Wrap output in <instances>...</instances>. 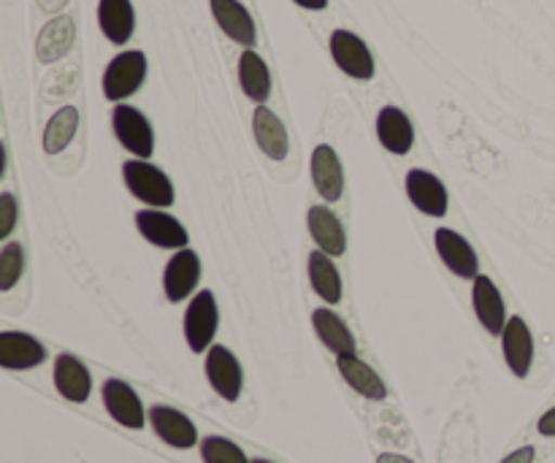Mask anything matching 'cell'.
Returning a JSON list of instances; mask_svg holds the SVG:
<instances>
[{"label": "cell", "mask_w": 555, "mask_h": 463, "mask_svg": "<svg viewBox=\"0 0 555 463\" xmlns=\"http://www.w3.org/2000/svg\"><path fill=\"white\" fill-rule=\"evenodd\" d=\"M43 361H47V350L30 334H20V331L0 334V369L25 372V369L41 366Z\"/></svg>", "instance_id": "obj_15"}, {"label": "cell", "mask_w": 555, "mask_h": 463, "mask_svg": "<svg viewBox=\"0 0 555 463\" xmlns=\"http://www.w3.org/2000/svg\"><path fill=\"white\" fill-rule=\"evenodd\" d=\"M249 463H271V461H263V459H255V461H249Z\"/></svg>", "instance_id": "obj_38"}, {"label": "cell", "mask_w": 555, "mask_h": 463, "mask_svg": "<svg viewBox=\"0 0 555 463\" xmlns=\"http://www.w3.org/2000/svg\"><path fill=\"white\" fill-rule=\"evenodd\" d=\"M122 182L130 190L135 201L146 204L150 209H168L177 201V190H173L171 179L166 171L152 166L150 160H125L122 163Z\"/></svg>", "instance_id": "obj_1"}, {"label": "cell", "mask_w": 555, "mask_h": 463, "mask_svg": "<svg viewBox=\"0 0 555 463\" xmlns=\"http://www.w3.org/2000/svg\"><path fill=\"white\" fill-rule=\"evenodd\" d=\"M206 380L209 385L215 388V394L225 401H236L242 396V383H244V374H242V363L236 361L228 347L215 345L206 350Z\"/></svg>", "instance_id": "obj_7"}, {"label": "cell", "mask_w": 555, "mask_h": 463, "mask_svg": "<svg viewBox=\"0 0 555 463\" xmlns=\"http://www.w3.org/2000/svg\"><path fill=\"white\" fill-rule=\"evenodd\" d=\"M3 171H5V146L0 144V177H3Z\"/></svg>", "instance_id": "obj_37"}, {"label": "cell", "mask_w": 555, "mask_h": 463, "mask_svg": "<svg viewBox=\"0 0 555 463\" xmlns=\"http://www.w3.org/2000/svg\"><path fill=\"white\" fill-rule=\"evenodd\" d=\"M309 233H312L318 249H323L331 258H339V255L347 253V233L345 226H341L339 217L328 209V206L318 204L309 209L307 215Z\"/></svg>", "instance_id": "obj_17"}, {"label": "cell", "mask_w": 555, "mask_h": 463, "mask_svg": "<svg viewBox=\"0 0 555 463\" xmlns=\"http://www.w3.org/2000/svg\"><path fill=\"white\" fill-rule=\"evenodd\" d=\"M54 388H57V394L63 396L65 401L85 404V401L90 399L92 377L79 358L63 352V356L54 358Z\"/></svg>", "instance_id": "obj_18"}, {"label": "cell", "mask_w": 555, "mask_h": 463, "mask_svg": "<svg viewBox=\"0 0 555 463\" xmlns=\"http://www.w3.org/2000/svg\"><path fill=\"white\" fill-rule=\"evenodd\" d=\"M377 139L390 155H410L415 146V128L399 106H385L377 114Z\"/></svg>", "instance_id": "obj_19"}, {"label": "cell", "mask_w": 555, "mask_h": 463, "mask_svg": "<svg viewBox=\"0 0 555 463\" xmlns=\"http://www.w3.org/2000/svg\"><path fill=\"white\" fill-rule=\"evenodd\" d=\"M534 448L531 445H526V448L515 450V453H509L507 459H504L502 463H534Z\"/></svg>", "instance_id": "obj_32"}, {"label": "cell", "mask_w": 555, "mask_h": 463, "mask_svg": "<svg viewBox=\"0 0 555 463\" xmlns=\"http://www.w3.org/2000/svg\"><path fill=\"white\" fill-rule=\"evenodd\" d=\"M309 282H312L314 293H318L325 304L341 301L339 269H336L334 258L325 255L323 249H314V253L309 255Z\"/></svg>", "instance_id": "obj_27"}, {"label": "cell", "mask_w": 555, "mask_h": 463, "mask_svg": "<svg viewBox=\"0 0 555 463\" xmlns=\"http://www.w3.org/2000/svg\"><path fill=\"white\" fill-rule=\"evenodd\" d=\"M336 366H339L345 383L350 385L358 396H363V399L383 401L385 396H388L383 377H379L366 361H361L356 352H350V356H336Z\"/></svg>", "instance_id": "obj_24"}, {"label": "cell", "mask_w": 555, "mask_h": 463, "mask_svg": "<svg viewBox=\"0 0 555 463\" xmlns=\"http://www.w3.org/2000/svg\"><path fill=\"white\" fill-rule=\"evenodd\" d=\"M331 57L350 79L369 81L374 76V57L366 41L350 30L331 33Z\"/></svg>", "instance_id": "obj_5"}, {"label": "cell", "mask_w": 555, "mask_h": 463, "mask_svg": "<svg viewBox=\"0 0 555 463\" xmlns=\"http://www.w3.org/2000/svg\"><path fill=\"white\" fill-rule=\"evenodd\" d=\"M74 38H76V25L70 16L60 14L54 20H49L47 25L41 27L36 38V57L41 63H57L60 57L70 52L74 47Z\"/></svg>", "instance_id": "obj_21"}, {"label": "cell", "mask_w": 555, "mask_h": 463, "mask_svg": "<svg viewBox=\"0 0 555 463\" xmlns=\"http://www.w3.org/2000/svg\"><path fill=\"white\" fill-rule=\"evenodd\" d=\"M434 244H437V253L442 258V263L455 276H461V280H475L480 274V260H477L475 247L459 231H453V228H437Z\"/></svg>", "instance_id": "obj_10"}, {"label": "cell", "mask_w": 555, "mask_h": 463, "mask_svg": "<svg viewBox=\"0 0 555 463\" xmlns=\"http://www.w3.org/2000/svg\"><path fill=\"white\" fill-rule=\"evenodd\" d=\"M209 5L211 14H215V22L231 41L242 43L244 49L255 47V38H258L255 36V22L238 0H211Z\"/></svg>", "instance_id": "obj_20"}, {"label": "cell", "mask_w": 555, "mask_h": 463, "mask_svg": "<svg viewBox=\"0 0 555 463\" xmlns=\"http://www.w3.org/2000/svg\"><path fill=\"white\" fill-rule=\"evenodd\" d=\"M103 407H106V412L119 426L133 428V432L146 426L144 404L135 396V390L128 383H122V380H106L103 383Z\"/></svg>", "instance_id": "obj_12"}, {"label": "cell", "mask_w": 555, "mask_h": 463, "mask_svg": "<svg viewBox=\"0 0 555 463\" xmlns=\"http://www.w3.org/2000/svg\"><path fill=\"white\" fill-rule=\"evenodd\" d=\"M502 350L509 372L524 380L531 372V363H534V336H531L526 320L518 318V314L509 318L507 325H504Z\"/></svg>", "instance_id": "obj_13"}, {"label": "cell", "mask_w": 555, "mask_h": 463, "mask_svg": "<svg viewBox=\"0 0 555 463\" xmlns=\"http://www.w3.org/2000/svg\"><path fill=\"white\" fill-rule=\"evenodd\" d=\"M201 459H204V463H249L238 445L222 437H206L201 442Z\"/></svg>", "instance_id": "obj_30"}, {"label": "cell", "mask_w": 555, "mask_h": 463, "mask_svg": "<svg viewBox=\"0 0 555 463\" xmlns=\"http://www.w3.org/2000/svg\"><path fill=\"white\" fill-rule=\"evenodd\" d=\"M406 195H410L412 206L417 211H423L426 217H444L450 209L448 188L442 184V179L437 173L426 171V168H412L406 173Z\"/></svg>", "instance_id": "obj_8"}, {"label": "cell", "mask_w": 555, "mask_h": 463, "mask_svg": "<svg viewBox=\"0 0 555 463\" xmlns=\"http://www.w3.org/2000/svg\"><path fill=\"white\" fill-rule=\"evenodd\" d=\"M253 133L260 150L266 152V157H271V160H285L287 152H291V139H287V130L282 125V119L269 106L255 108Z\"/></svg>", "instance_id": "obj_22"}, {"label": "cell", "mask_w": 555, "mask_h": 463, "mask_svg": "<svg viewBox=\"0 0 555 463\" xmlns=\"http://www.w3.org/2000/svg\"><path fill=\"white\" fill-rule=\"evenodd\" d=\"M296 5H301V9L307 11H323L325 5H328V0H293Z\"/></svg>", "instance_id": "obj_35"}, {"label": "cell", "mask_w": 555, "mask_h": 463, "mask_svg": "<svg viewBox=\"0 0 555 463\" xmlns=\"http://www.w3.org/2000/svg\"><path fill=\"white\" fill-rule=\"evenodd\" d=\"M537 428H540L542 437H555V407H553V410H547L545 415L540 417Z\"/></svg>", "instance_id": "obj_33"}, {"label": "cell", "mask_w": 555, "mask_h": 463, "mask_svg": "<svg viewBox=\"0 0 555 463\" xmlns=\"http://www.w3.org/2000/svg\"><path fill=\"white\" fill-rule=\"evenodd\" d=\"M146 79V57L139 49H128L119 52L112 63L103 70V95L106 101H125V98L135 95Z\"/></svg>", "instance_id": "obj_2"}, {"label": "cell", "mask_w": 555, "mask_h": 463, "mask_svg": "<svg viewBox=\"0 0 555 463\" xmlns=\"http://www.w3.org/2000/svg\"><path fill=\"white\" fill-rule=\"evenodd\" d=\"M150 423L152 428H155L157 437L177 450H190L195 442H198L195 423L190 421L184 412L173 410V407H152Z\"/></svg>", "instance_id": "obj_16"}, {"label": "cell", "mask_w": 555, "mask_h": 463, "mask_svg": "<svg viewBox=\"0 0 555 463\" xmlns=\"http://www.w3.org/2000/svg\"><path fill=\"white\" fill-rule=\"evenodd\" d=\"M38 9L47 11V14H57V11H63V5L68 3V0H36Z\"/></svg>", "instance_id": "obj_34"}, {"label": "cell", "mask_w": 555, "mask_h": 463, "mask_svg": "<svg viewBox=\"0 0 555 463\" xmlns=\"http://www.w3.org/2000/svg\"><path fill=\"white\" fill-rule=\"evenodd\" d=\"M312 182L314 190L320 193L323 201H339L345 195V168H341L339 155L331 144H318L312 152Z\"/></svg>", "instance_id": "obj_14"}, {"label": "cell", "mask_w": 555, "mask_h": 463, "mask_svg": "<svg viewBox=\"0 0 555 463\" xmlns=\"http://www.w3.org/2000/svg\"><path fill=\"white\" fill-rule=\"evenodd\" d=\"M238 85H242L244 95L258 106H263L271 98V70L255 49H244L238 57Z\"/></svg>", "instance_id": "obj_25"}, {"label": "cell", "mask_w": 555, "mask_h": 463, "mask_svg": "<svg viewBox=\"0 0 555 463\" xmlns=\"http://www.w3.org/2000/svg\"><path fill=\"white\" fill-rule=\"evenodd\" d=\"M217 325H220V309H217L215 293L201 291L195 293L193 301L184 312V339L193 352H206L215 342Z\"/></svg>", "instance_id": "obj_4"}, {"label": "cell", "mask_w": 555, "mask_h": 463, "mask_svg": "<svg viewBox=\"0 0 555 463\" xmlns=\"http://www.w3.org/2000/svg\"><path fill=\"white\" fill-rule=\"evenodd\" d=\"M472 282H475L472 285V307H475L477 320L488 334L502 336L504 325H507V307H504L502 291L486 274H477Z\"/></svg>", "instance_id": "obj_11"}, {"label": "cell", "mask_w": 555, "mask_h": 463, "mask_svg": "<svg viewBox=\"0 0 555 463\" xmlns=\"http://www.w3.org/2000/svg\"><path fill=\"white\" fill-rule=\"evenodd\" d=\"M112 128L119 144L139 160H146L155 152V130H152L150 119L144 112L128 103H117L112 112Z\"/></svg>", "instance_id": "obj_3"}, {"label": "cell", "mask_w": 555, "mask_h": 463, "mask_svg": "<svg viewBox=\"0 0 555 463\" xmlns=\"http://www.w3.org/2000/svg\"><path fill=\"white\" fill-rule=\"evenodd\" d=\"M201 280V258L193 249H177L171 260L166 263L163 271V291L171 304H182L193 296L195 285Z\"/></svg>", "instance_id": "obj_9"}, {"label": "cell", "mask_w": 555, "mask_h": 463, "mask_svg": "<svg viewBox=\"0 0 555 463\" xmlns=\"http://www.w3.org/2000/svg\"><path fill=\"white\" fill-rule=\"evenodd\" d=\"M377 463H415V461H410L406 459V455H396V453H383L377 459Z\"/></svg>", "instance_id": "obj_36"}, {"label": "cell", "mask_w": 555, "mask_h": 463, "mask_svg": "<svg viewBox=\"0 0 555 463\" xmlns=\"http://www.w3.org/2000/svg\"><path fill=\"white\" fill-rule=\"evenodd\" d=\"M16 217H20L16 198L11 193H3L0 195V242L11 236V231L16 228Z\"/></svg>", "instance_id": "obj_31"}, {"label": "cell", "mask_w": 555, "mask_h": 463, "mask_svg": "<svg viewBox=\"0 0 555 463\" xmlns=\"http://www.w3.org/2000/svg\"><path fill=\"white\" fill-rule=\"evenodd\" d=\"M76 128H79V112L74 106H63L60 112H54L47 128H43V152L47 155H60L63 150H68V144L76 136Z\"/></svg>", "instance_id": "obj_28"}, {"label": "cell", "mask_w": 555, "mask_h": 463, "mask_svg": "<svg viewBox=\"0 0 555 463\" xmlns=\"http://www.w3.org/2000/svg\"><path fill=\"white\" fill-rule=\"evenodd\" d=\"M312 325L318 339L328 347L336 356H350V352L358 350L356 336L347 329L345 320L334 312V309H314L312 312Z\"/></svg>", "instance_id": "obj_26"}, {"label": "cell", "mask_w": 555, "mask_h": 463, "mask_svg": "<svg viewBox=\"0 0 555 463\" xmlns=\"http://www.w3.org/2000/svg\"><path fill=\"white\" fill-rule=\"evenodd\" d=\"M98 25L112 43L122 47L133 38L135 11L130 0H98Z\"/></svg>", "instance_id": "obj_23"}, {"label": "cell", "mask_w": 555, "mask_h": 463, "mask_svg": "<svg viewBox=\"0 0 555 463\" xmlns=\"http://www.w3.org/2000/svg\"><path fill=\"white\" fill-rule=\"evenodd\" d=\"M135 228L157 249H184L190 244L188 228L163 209H150L146 206V209L135 211Z\"/></svg>", "instance_id": "obj_6"}, {"label": "cell", "mask_w": 555, "mask_h": 463, "mask_svg": "<svg viewBox=\"0 0 555 463\" xmlns=\"http://www.w3.org/2000/svg\"><path fill=\"white\" fill-rule=\"evenodd\" d=\"M25 274V249L22 244L9 242L0 249V291H11Z\"/></svg>", "instance_id": "obj_29"}]
</instances>
